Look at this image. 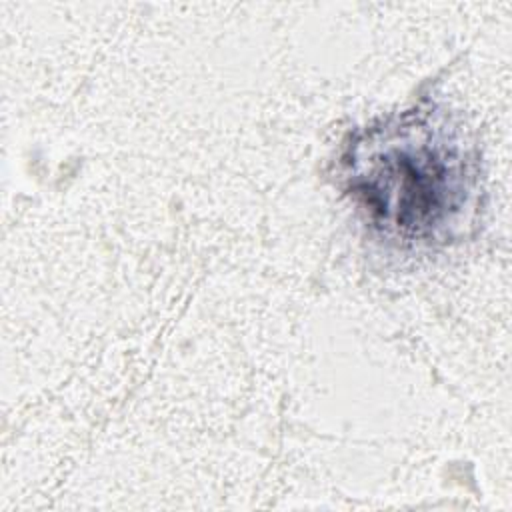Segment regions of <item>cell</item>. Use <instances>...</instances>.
Wrapping results in <instances>:
<instances>
[{
	"instance_id": "cell-1",
	"label": "cell",
	"mask_w": 512,
	"mask_h": 512,
	"mask_svg": "<svg viewBox=\"0 0 512 512\" xmlns=\"http://www.w3.org/2000/svg\"><path fill=\"white\" fill-rule=\"evenodd\" d=\"M346 164L350 188L372 220L408 238L436 236L466 202L464 150L444 130L410 116L368 130Z\"/></svg>"
}]
</instances>
